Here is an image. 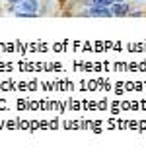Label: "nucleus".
<instances>
[{
  "label": "nucleus",
  "instance_id": "f257e3e1",
  "mask_svg": "<svg viewBox=\"0 0 146 153\" xmlns=\"http://www.w3.org/2000/svg\"><path fill=\"white\" fill-rule=\"evenodd\" d=\"M82 16H90V18H111L113 10H111V6H90L86 12H82Z\"/></svg>",
  "mask_w": 146,
  "mask_h": 153
},
{
  "label": "nucleus",
  "instance_id": "f03ea898",
  "mask_svg": "<svg viewBox=\"0 0 146 153\" xmlns=\"http://www.w3.org/2000/svg\"><path fill=\"white\" fill-rule=\"evenodd\" d=\"M16 10L29 12V14H35V16H37V12H39V0H22V2L18 4V8H16Z\"/></svg>",
  "mask_w": 146,
  "mask_h": 153
},
{
  "label": "nucleus",
  "instance_id": "7ed1b4c3",
  "mask_svg": "<svg viewBox=\"0 0 146 153\" xmlns=\"http://www.w3.org/2000/svg\"><path fill=\"white\" fill-rule=\"evenodd\" d=\"M111 10H113V16H117V18L127 16L129 14V4H127V0H121V2L111 4Z\"/></svg>",
  "mask_w": 146,
  "mask_h": 153
},
{
  "label": "nucleus",
  "instance_id": "20e7f679",
  "mask_svg": "<svg viewBox=\"0 0 146 153\" xmlns=\"http://www.w3.org/2000/svg\"><path fill=\"white\" fill-rule=\"evenodd\" d=\"M115 4V0H90L88 6H111Z\"/></svg>",
  "mask_w": 146,
  "mask_h": 153
},
{
  "label": "nucleus",
  "instance_id": "39448f33",
  "mask_svg": "<svg viewBox=\"0 0 146 153\" xmlns=\"http://www.w3.org/2000/svg\"><path fill=\"white\" fill-rule=\"evenodd\" d=\"M22 0H10V4H20Z\"/></svg>",
  "mask_w": 146,
  "mask_h": 153
},
{
  "label": "nucleus",
  "instance_id": "423d86ee",
  "mask_svg": "<svg viewBox=\"0 0 146 153\" xmlns=\"http://www.w3.org/2000/svg\"><path fill=\"white\" fill-rule=\"evenodd\" d=\"M135 2H140V0H135Z\"/></svg>",
  "mask_w": 146,
  "mask_h": 153
},
{
  "label": "nucleus",
  "instance_id": "0eeeda50",
  "mask_svg": "<svg viewBox=\"0 0 146 153\" xmlns=\"http://www.w3.org/2000/svg\"><path fill=\"white\" fill-rule=\"evenodd\" d=\"M115 2H121V0H115Z\"/></svg>",
  "mask_w": 146,
  "mask_h": 153
}]
</instances>
